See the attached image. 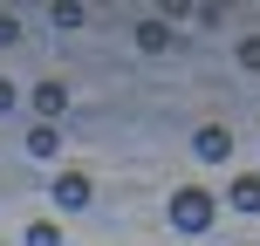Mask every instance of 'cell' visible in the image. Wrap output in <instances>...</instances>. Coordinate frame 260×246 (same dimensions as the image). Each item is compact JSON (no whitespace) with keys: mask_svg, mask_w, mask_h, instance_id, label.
Returning a JSON list of instances; mask_svg holds the SVG:
<instances>
[{"mask_svg":"<svg viewBox=\"0 0 260 246\" xmlns=\"http://www.w3.org/2000/svg\"><path fill=\"white\" fill-rule=\"evenodd\" d=\"M212 219H219V198L206 185H178L171 192V226L178 233H212Z\"/></svg>","mask_w":260,"mask_h":246,"instance_id":"1","label":"cell"},{"mask_svg":"<svg viewBox=\"0 0 260 246\" xmlns=\"http://www.w3.org/2000/svg\"><path fill=\"white\" fill-rule=\"evenodd\" d=\"M48 198H55V212H89L96 205V185H89V171H55Z\"/></svg>","mask_w":260,"mask_h":246,"instance_id":"2","label":"cell"},{"mask_svg":"<svg viewBox=\"0 0 260 246\" xmlns=\"http://www.w3.org/2000/svg\"><path fill=\"white\" fill-rule=\"evenodd\" d=\"M192 151L206 157V164H226V157H233V130H226V123H199L192 130Z\"/></svg>","mask_w":260,"mask_h":246,"instance_id":"3","label":"cell"},{"mask_svg":"<svg viewBox=\"0 0 260 246\" xmlns=\"http://www.w3.org/2000/svg\"><path fill=\"white\" fill-rule=\"evenodd\" d=\"M27 103H35L41 123H55V117L69 110V82H35V96H27Z\"/></svg>","mask_w":260,"mask_h":246,"instance_id":"4","label":"cell"},{"mask_svg":"<svg viewBox=\"0 0 260 246\" xmlns=\"http://www.w3.org/2000/svg\"><path fill=\"white\" fill-rule=\"evenodd\" d=\"M137 48H144V55H165V48H171V21H157V14L137 21Z\"/></svg>","mask_w":260,"mask_h":246,"instance_id":"5","label":"cell"},{"mask_svg":"<svg viewBox=\"0 0 260 246\" xmlns=\"http://www.w3.org/2000/svg\"><path fill=\"white\" fill-rule=\"evenodd\" d=\"M233 212H260V171H247V178H233Z\"/></svg>","mask_w":260,"mask_h":246,"instance_id":"6","label":"cell"},{"mask_svg":"<svg viewBox=\"0 0 260 246\" xmlns=\"http://www.w3.org/2000/svg\"><path fill=\"white\" fill-rule=\"evenodd\" d=\"M55 151H62L55 123H35V130H27V157H55Z\"/></svg>","mask_w":260,"mask_h":246,"instance_id":"7","label":"cell"},{"mask_svg":"<svg viewBox=\"0 0 260 246\" xmlns=\"http://www.w3.org/2000/svg\"><path fill=\"white\" fill-rule=\"evenodd\" d=\"M48 21H55V27H82V21H89V14H82L76 0H55V7H48Z\"/></svg>","mask_w":260,"mask_h":246,"instance_id":"8","label":"cell"},{"mask_svg":"<svg viewBox=\"0 0 260 246\" xmlns=\"http://www.w3.org/2000/svg\"><path fill=\"white\" fill-rule=\"evenodd\" d=\"M27 246H62V226H55V219H35V226H27Z\"/></svg>","mask_w":260,"mask_h":246,"instance_id":"9","label":"cell"},{"mask_svg":"<svg viewBox=\"0 0 260 246\" xmlns=\"http://www.w3.org/2000/svg\"><path fill=\"white\" fill-rule=\"evenodd\" d=\"M240 68H253V76H260V34H247V41H240Z\"/></svg>","mask_w":260,"mask_h":246,"instance_id":"10","label":"cell"},{"mask_svg":"<svg viewBox=\"0 0 260 246\" xmlns=\"http://www.w3.org/2000/svg\"><path fill=\"white\" fill-rule=\"evenodd\" d=\"M21 41V14H0V48H14Z\"/></svg>","mask_w":260,"mask_h":246,"instance_id":"11","label":"cell"},{"mask_svg":"<svg viewBox=\"0 0 260 246\" xmlns=\"http://www.w3.org/2000/svg\"><path fill=\"white\" fill-rule=\"evenodd\" d=\"M14 96H21V89H14V82H0V117L14 110Z\"/></svg>","mask_w":260,"mask_h":246,"instance_id":"12","label":"cell"}]
</instances>
